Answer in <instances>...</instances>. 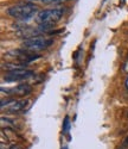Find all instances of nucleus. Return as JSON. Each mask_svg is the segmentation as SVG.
Masks as SVG:
<instances>
[{"mask_svg":"<svg viewBox=\"0 0 128 149\" xmlns=\"http://www.w3.org/2000/svg\"><path fill=\"white\" fill-rule=\"evenodd\" d=\"M37 13V6L31 3H21L7 8V15L12 18L25 20L30 19Z\"/></svg>","mask_w":128,"mask_h":149,"instance_id":"f257e3e1","label":"nucleus"},{"mask_svg":"<svg viewBox=\"0 0 128 149\" xmlns=\"http://www.w3.org/2000/svg\"><path fill=\"white\" fill-rule=\"evenodd\" d=\"M52 43H54L52 38L37 35L34 37H30V38L25 40L21 43V49L28 50L30 53H38V52H43L45 49H47Z\"/></svg>","mask_w":128,"mask_h":149,"instance_id":"f03ea898","label":"nucleus"},{"mask_svg":"<svg viewBox=\"0 0 128 149\" xmlns=\"http://www.w3.org/2000/svg\"><path fill=\"white\" fill-rule=\"evenodd\" d=\"M63 15H64V8L62 7L43 10L36 16V22L38 24H44V25H55L57 22L62 19Z\"/></svg>","mask_w":128,"mask_h":149,"instance_id":"7ed1b4c3","label":"nucleus"},{"mask_svg":"<svg viewBox=\"0 0 128 149\" xmlns=\"http://www.w3.org/2000/svg\"><path fill=\"white\" fill-rule=\"evenodd\" d=\"M1 109H5L6 106V111L11 113H20V112H25L28 111L31 106V100L30 99H3L1 104H0Z\"/></svg>","mask_w":128,"mask_h":149,"instance_id":"20e7f679","label":"nucleus"},{"mask_svg":"<svg viewBox=\"0 0 128 149\" xmlns=\"http://www.w3.org/2000/svg\"><path fill=\"white\" fill-rule=\"evenodd\" d=\"M7 58H11L12 61H18V63L28 65L30 62H33L38 58H41V55H36L34 53H30L24 49H18V50H12L5 54Z\"/></svg>","mask_w":128,"mask_h":149,"instance_id":"39448f33","label":"nucleus"},{"mask_svg":"<svg viewBox=\"0 0 128 149\" xmlns=\"http://www.w3.org/2000/svg\"><path fill=\"white\" fill-rule=\"evenodd\" d=\"M34 75L33 70L23 68V69H16V70H10L4 75V80L6 82H20L29 80Z\"/></svg>","mask_w":128,"mask_h":149,"instance_id":"423d86ee","label":"nucleus"},{"mask_svg":"<svg viewBox=\"0 0 128 149\" xmlns=\"http://www.w3.org/2000/svg\"><path fill=\"white\" fill-rule=\"evenodd\" d=\"M1 92H6L7 95H18V97H25L29 95L30 93H32V86H30L29 84H19L14 87L11 88H4L1 87Z\"/></svg>","mask_w":128,"mask_h":149,"instance_id":"0eeeda50","label":"nucleus"},{"mask_svg":"<svg viewBox=\"0 0 128 149\" xmlns=\"http://www.w3.org/2000/svg\"><path fill=\"white\" fill-rule=\"evenodd\" d=\"M30 1H39L42 4H63L70 0H30Z\"/></svg>","mask_w":128,"mask_h":149,"instance_id":"6e6552de","label":"nucleus"},{"mask_svg":"<svg viewBox=\"0 0 128 149\" xmlns=\"http://www.w3.org/2000/svg\"><path fill=\"white\" fill-rule=\"evenodd\" d=\"M70 130V118L69 116H65L63 122V134H68Z\"/></svg>","mask_w":128,"mask_h":149,"instance_id":"1a4fd4ad","label":"nucleus"},{"mask_svg":"<svg viewBox=\"0 0 128 149\" xmlns=\"http://www.w3.org/2000/svg\"><path fill=\"white\" fill-rule=\"evenodd\" d=\"M125 86H126V88L128 90V77H127V79H126V81H125Z\"/></svg>","mask_w":128,"mask_h":149,"instance_id":"9d476101","label":"nucleus"},{"mask_svg":"<svg viewBox=\"0 0 128 149\" xmlns=\"http://www.w3.org/2000/svg\"><path fill=\"white\" fill-rule=\"evenodd\" d=\"M62 149H68V148H67V147H63V148H62Z\"/></svg>","mask_w":128,"mask_h":149,"instance_id":"9b49d317","label":"nucleus"}]
</instances>
